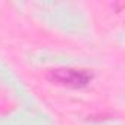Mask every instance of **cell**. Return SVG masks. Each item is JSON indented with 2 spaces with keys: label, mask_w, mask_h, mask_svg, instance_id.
<instances>
[{
  "label": "cell",
  "mask_w": 125,
  "mask_h": 125,
  "mask_svg": "<svg viewBox=\"0 0 125 125\" xmlns=\"http://www.w3.org/2000/svg\"><path fill=\"white\" fill-rule=\"evenodd\" d=\"M49 80L56 84L65 85L69 88H83L90 84L93 75L85 69H75V68H56L49 71Z\"/></svg>",
  "instance_id": "cell-1"
}]
</instances>
